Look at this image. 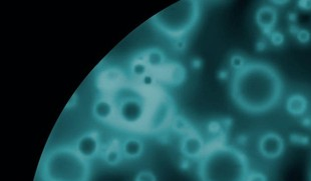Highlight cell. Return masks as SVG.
Here are the masks:
<instances>
[{
  "label": "cell",
  "instance_id": "cell-1",
  "mask_svg": "<svg viewBox=\"0 0 311 181\" xmlns=\"http://www.w3.org/2000/svg\"><path fill=\"white\" fill-rule=\"evenodd\" d=\"M230 90L232 99L241 110L261 114L278 104L283 94V81L270 64L252 61L235 71Z\"/></svg>",
  "mask_w": 311,
  "mask_h": 181
},
{
  "label": "cell",
  "instance_id": "cell-2",
  "mask_svg": "<svg viewBox=\"0 0 311 181\" xmlns=\"http://www.w3.org/2000/svg\"><path fill=\"white\" fill-rule=\"evenodd\" d=\"M249 172L246 155L228 145L208 150L201 157L198 167L200 181H246Z\"/></svg>",
  "mask_w": 311,
  "mask_h": 181
},
{
  "label": "cell",
  "instance_id": "cell-3",
  "mask_svg": "<svg viewBox=\"0 0 311 181\" xmlns=\"http://www.w3.org/2000/svg\"><path fill=\"white\" fill-rule=\"evenodd\" d=\"M42 175L47 181H88L91 167L74 148L59 147L44 159Z\"/></svg>",
  "mask_w": 311,
  "mask_h": 181
},
{
  "label": "cell",
  "instance_id": "cell-4",
  "mask_svg": "<svg viewBox=\"0 0 311 181\" xmlns=\"http://www.w3.org/2000/svg\"><path fill=\"white\" fill-rule=\"evenodd\" d=\"M200 3L194 0L177 2L152 17L156 27L170 37H182L197 24Z\"/></svg>",
  "mask_w": 311,
  "mask_h": 181
},
{
  "label": "cell",
  "instance_id": "cell-5",
  "mask_svg": "<svg viewBox=\"0 0 311 181\" xmlns=\"http://www.w3.org/2000/svg\"><path fill=\"white\" fill-rule=\"evenodd\" d=\"M146 107L144 102L137 97L124 98L118 107L120 119L128 125H136L145 117Z\"/></svg>",
  "mask_w": 311,
  "mask_h": 181
},
{
  "label": "cell",
  "instance_id": "cell-6",
  "mask_svg": "<svg viewBox=\"0 0 311 181\" xmlns=\"http://www.w3.org/2000/svg\"><path fill=\"white\" fill-rule=\"evenodd\" d=\"M285 149V142L280 134L276 132L264 133L259 139L258 150L266 159L279 158Z\"/></svg>",
  "mask_w": 311,
  "mask_h": 181
},
{
  "label": "cell",
  "instance_id": "cell-7",
  "mask_svg": "<svg viewBox=\"0 0 311 181\" xmlns=\"http://www.w3.org/2000/svg\"><path fill=\"white\" fill-rule=\"evenodd\" d=\"M74 149L83 159L87 161L94 159L101 149L98 134L96 132L83 133L76 140Z\"/></svg>",
  "mask_w": 311,
  "mask_h": 181
},
{
  "label": "cell",
  "instance_id": "cell-8",
  "mask_svg": "<svg viewBox=\"0 0 311 181\" xmlns=\"http://www.w3.org/2000/svg\"><path fill=\"white\" fill-rule=\"evenodd\" d=\"M278 20L277 10L272 5H262L255 14V21L264 34H271Z\"/></svg>",
  "mask_w": 311,
  "mask_h": 181
},
{
  "label": "cell",
  "instance_id": "cell-9",
  "mask_svg": "<svg viewBox=\"0 0 311 181\" xmlns=\"http://www.w3.org/2000/svg\"><path fill=\"white\" fill-rule=\"evenodd\" d=\"M180 150L185 157L191 159L200 158L205 152V142L199 134L188 133L181 141Z\"/></svg>",
  "mask_w": 311,
  "mask_h": 181
},
{
  "label": "cell",
  "instance_id": "cell-10",
  "mask_svg": "<svg viewBox=\"0 0 311 181\" xmlns=\"http://www.w3.org/2000/svg\"><path fill=\"white\" fill-rule=\"evenodd\" d=\"M121 149L124 158L138 159L142 156L145 149V145L140 138L127 137L123 141Z\"/></svg>",
  "mask_w": 311,
  "mask_h": 181
},
{
  "label": "cell",
  "instance_id": "cell-11",
  "mask_svg": "<svg viewBox=\"0 0 311 181\" xmlns=\"http://www.w3.org/2000/svg\"><path fill=\"white\" fill-rule=\"evenodd\" d=\"M308 108L307 98L300 93H294L286 101V110L292 116H302Z\"/></svg>",
  "mask_w": 311,
  "mask_h": 181
},
{
  "label": "cell",
  "instance_id": "cell-12",
  "mask_svg": "<svg viewBox=\"0 0 311 181\" xmlns=\"http://www.w3.org/2000/svg\"><path fill=\"white\" fill-rule=\"evenodd\" d=\"M115 113V107L109 99H99L93 105V115L102 121L109 120Z\"/></svg>",
  "mask_w": 311,
  "mask_h": 181
},
{
  "label": "cell",
  "instance_id": "cell-13",
  "mask_svg": "<svg viewBox=\"0 0 311 181\" xmlns=\"http://www.w3.org/2000/svg\"><path fill=\"white\" fill-rule=\"evenodd\" d=\"M143 59L147 63L149 68L150 67L151 68H159L166 61L164 53L161 50H159V49H151V50H149L146 53V55H145V57Z\"/></svg>",
  "mask_w": 311,
  "mask_h": 181
},
{
  "label": "cell",
  "instance_id": "cell-14",
  "mask_svg": "<svg viewBox=\"0 0 311 181\" xmlns=\"http://www.w3.org/2000/svg\"><path fill=\"white\" fill-rule=\"evenodd\" d=\"M124 158L123 152L121 147H110L109 149L106 150L104 154V160L106 161L107 164L110 166H117L121 163L122 159Z\"/></svg>",
  "mask_w": 311,
  "mask_h": 181
},
{
  "label": "cell",
  "instance_id": "cell-15",
  "mask_svg": "<svg viewBox=\"0 0 311 181\" xmlns=\"http://www.w3.org/2000/svg\"><path fill=\"white\" fill-rule=\"evenodd\" d=\"M130 70H131V74L134 76H136L138 78H143L145 75L148 74L149 66L144 61V59L136 60V61L132 62Z\"/></svg>",
  "mask_w": 311,
  "mask_h": 181
},
{
  "label": "cell",
  "instance_id": "cell-16",
  "mask_svg": "<svg viewBox=\"0 0 311 181\" xmlns=\"http://www.w3.org/2000/svg\"><path fill=\"white\" fill-rule=\"evenodd\" d=\"M230 65L235 71H237L246 65V61L242 55L234 54L230 58Z\"/></svg>",
  "mask_w": 311,
  "mask_h": 181
},
{
  "label": "cell",
  "instance_id": "cell-17",
  "mask_svg": "<svg viewBox=\"0 0 311 181\" xmlns=\"http://www.w3.org/2000/svg\"><path fill=\"white\" fill-rule=\"evenodd\" d=\"M135 181H157V177L151 170H142L137 174Z\"/></svg>",
  "mask_w": 311,
  "mask_h": 181
},
{
  "label": "cell",
  "instance_id": "cell-18",
  "mask_svg": "<svg viewBox=\"0 0 311 181\" xmlns=\"http://www.w3.org/2000/svg\"><path fill=\"white\" fill-rule=\"evenodd\" d=\"M246 181H268V178L261 171H251L249 172Z\"/></svg>",
  "mask_w": 311,
  "mask_h": 181
},
{
  "label": "cell",
  "instance_id": "cell-19",
  "mask_svg": "<svg viewBox=\"0 0 311 181\" xmlns=\"http://www.w3.org/2000/svg\"><path fill=\"white\" fill-rule=\"evenodd\" d=\"M270 41L274 45V46H280L284 42V35L279 31H273L271 34H269Z\"/></svg>",
  "mask_w": 311,
  "mask_h": 181
},
{
  "label": "cell",
  "instance_id": "cell-20",
  "mask_svg": "<svg viewBox=\"0 0 311 181\" xmlns=\"http://www.w3.org/2000/svg\"><path fill=\"white\" fill-rule=\"evenodd\" d=\"M189 127V124L188 122L186 121L185 118H182V117H179L177 118L175 120V123H174V128L176 129V131L178 132H185Z\"/></svg>",
  "mask_w": 311,
  "mask_h": 181
},
{
  "label": "cell",
  "instance_id": "cell-21",
  "mask_svg": "<svg viewBox=\"0 0 311 181\" xmlns=\"http://www.w3.org/2000/svg\"><path fill=\"white\" fill-rule=\"evenodd\" d=\"M296 38L300 43H307L311 38V34L307 29H299L296 31Z\"/></svg>",
  "mask_w": 311,
  "mask_h": 181
},
{
  "label": "cell",
  "instance_id": "cell-22",
  "mask_svg": "<svg viewBox=\"0 0 311 181\" xmlns=\"http://www.w3.org/2000/svg\"><path fill=\"white\" fill-rule=\"evenodd\" d=\"M142 79V83L145 85V86H152L154 83H155V78H154V76L153 75H151V74H147V75H145L143 78H141Z\"/></svg>",
  "mask_w": 311,
  "mask_h": 181
},
{
  "label": "cell",
  "instance_id": "cell-23",
  "mask_svg": "<svg viewBox=\"0 0 311 181\" xmlns=\"http://www.w3.org/2000/svg\"><path fill=\"white\" fill-rule=\"evenodd\" d=\"M298 7L302 10L309 11L311 10V0H303V1H298Z\"/></svg>",
  "mask_w": 311,
  "mask_h": 181
},
{
  "label": "cell",
  "instance_id": "cell-24",
  "mask_svg": "<svg viewBox=\"0 0 311 181\" xmlns=\"http://www.w3.org/2000/svg\"><path fill=\"white\" fill-rule=\"evenodd\" d=\"M292 141L294 143H297V144H307L308 143V139L303 137V136H296L294 137V139H292Z\"/></svg>",
  "mask_w": 311,
  "mask_h": 181
},
{
  "label": "cell",
  "instance_id": "cell-25",
  "mask_svg": "<svg viewBox=\"0 0 311 181\" xmlns=\"http://www.w3.org/2000/svg\"><path fill=\"white\" fill-rule=\"evenodd\" d=\"M271 3H273V4H280V6H282L281 4H286L288 2L287 1H271Z\"/></svg>",
  "mask_w": 311,
  "mask_h": 181
}]
</instances>
